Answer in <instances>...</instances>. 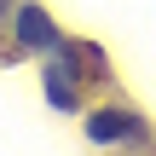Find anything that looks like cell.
I'll list each match as a JSON object with an SVG mask.
<instances>
[{
    "label": "cell",
    "mask_w": 156,
    "mask_h": 156,
    "mask_svg": "<svg viewBox=\"0 0 156 156\" xmlns=\"http://www.w3.org/2000/svg\"><path fill=\"white\" fill-rule=\"evenodd\" d=\"M81 58H87L81 46H52L46 52V69L41 75H46V104L52 110H75L81 104V81H87L81 75Z\"/></svg>",
    "instance_id": "1"
},
{
    "label": "cell",
    "mask_w": 156,
    "mask_h": 156,
    "mask_svg": "<svg viewBox=\"0 0 156 156\" xmlns=\"http://www.w3.org/2000/svg\"><path fill=\"white\" fill-rule=\"evenodd\" d=\"M17 46H35V52H52V46H64V41H58L52 17H46L41 6H17Z\"/></svg>",
    "instance_id": "3"
},
{
    "label": "cell",
    "mask_w": 156,
    "mask_h": 156,
    "mask_svg": "<svg viewBox=\"0 0 156 156\" xmlns=\"http://www.w3.org/2000/svg\"><path fill=\"white\" fill-rule=\"evenodd\" d=\"M87 139L93 145H116V139H145V122L133 110H93L87 116Z\"/></svg>",
    "instance_id": "2"
},
{
    "label": "cell",
    "mask_w": 156,
    "mask_h": 156,
    "mask_svg": "<svg viewBox=\"0 0 156 156\" xmlns=\"http://www.w3.org/2000/svg\"><path fill=\"white\" fill-rule=\"evenodd\" d=\"M6 12H12V0H0V17H6Z\"/></svg>",
    "instance_id": "4"
}]
</instances>
